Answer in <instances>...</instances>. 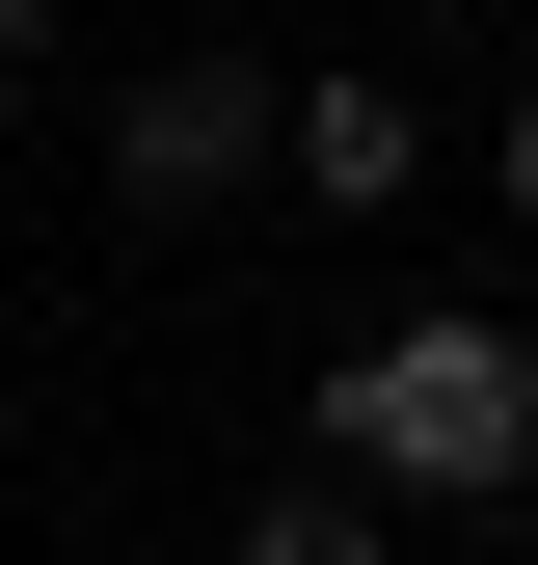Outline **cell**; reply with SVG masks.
<instances>
[{
	"mask_svg": "<svg viewBox=\"0 0 538 565\" xmlns=\"http://www.w3.org/2000/svg\"><path fill=\"white\" fill-rule=\"evenodd\" d=\"M269 162H297L323 216H404V189H431V108L404 82H269Z\"/></svg>",
	"mask_w": 538,
	"mask_h": 565,
	"instance_id": "3957f363",
	"label": "cell"
},
{
	"mask_svg": "<svg viewBox=\"0 0 538 565\" xmlns=\"http://www.w3.org/2000/svg\"><path fill=\"white\" fill-rule=\"evenodd\" d=\"M404 28H485V0H404Z\"/></svg>",
	"mask_w": 538,
	"mask_h": 565,
	"instance_id": "52a82bcc",
	"label": "cell"
},
{
	"mask_svg": "<svg viewBox=\"0 0 538 565\" xmlns=\"http://www.w3.org/2000/svg\"><path fill=\"white\" fill-rule=\"evenodd\" d=\"M485 189H512V216H538V82H512V135H485Z\"/></svg>",
	"mask_w": 538,
	"mask_h": 565,
	"instance_id": "5b68a950",
	"label": "cell"
},
{
	"mask_svg": "<svg viewBox=\"0 0 538 565\" xmlns=\"http://www.w3.org/2000/svg\"><path fill=\"white\" fill-rule=\"evenodd\" d=\"M28 54H54V0H0V82H28Z\"/></svg>",
	"mask_w": 538,
	"mask_h": 565,
	"instance_id": "8992f818",
	"label": "cell"
},
{
	"mask_svg": "<svg viewBox=\"0 0 538 565\" xmlns=\"http://www.w3.org/2000/svg\"><path fill=\"white\" fill-rule=\"evenodd\" d=\"M323 458H351L377 512H512L538 484V323L512 297H377L323 350Z\"/></svg>",
	"mask_w": 538,
	"mask_h": 565,
	"instance_id": "6da1fadb",
	"label": "cell"
},
{
	"mask_svg": "<svg viewBox=\"0 0 538 565\" xmlns=\"http://www.w3.org/2000/svg\"><path fill=\"white\" fill-rule=\"evenodd\" d=\"M243 162H269V82H243V54H162V82L108 108V189H134V216H216Z\"/></svg>",
	"mask_w": 538,
	"mask_h": 565,
	"instance_id": "7a4b0ae2",
	"label": "cell"
},
{
	"mask_svg": "<svg viewBox=\"0 0 538 565\" xmlns=\"http://www.w3.org/2000/svg\"><path fill=\"white\" fill-rule=\"evenodd\" d=\"M189 28H243V0H189Z\"/></svg>",
	"mask_w": 538,
	"mask_h": 565,
	"instance_id": "ba28073f",
	"label": "cell"
},
{
	"mask_svg": "<svg viewBox=\"0 0 538 565\" xmlns=\"http://www.w3.org/2000/svg\"><path fill=\"white\" fill-rule=\"evenodd\" d=\"M243 565H404V512L323 458V484H269V512H243Z\"/></svg>",
	"mask_w": 538,
	"mask_h": 565,
	"instance_id": "277c9868",
	"label": "cell"
}]
</instances>
